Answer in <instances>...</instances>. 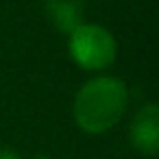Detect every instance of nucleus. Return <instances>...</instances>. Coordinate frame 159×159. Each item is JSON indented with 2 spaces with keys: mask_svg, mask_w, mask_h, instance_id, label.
Listing matches in <instances>:
<instances>
[{
  "mask_svg": "<svg viewBox=\"0 0 159 159\" xmlns=\"http://www.w3.org/2000/svg\"><path fill=\"white\" fill-rule=\"evenodd\" d=\"M68 55L76 68L102 74L118 59V42L107 26L83 22L68 35Z\"/></svg>",
  "mask_w": 159,
  "mask_h": 159,
  "instance_id": "obj_2",
  "label": "nucleus"
},
{
  "mask_svg": "<svg viewBox=\"0 0 159 159\" xmlns=\"http://www.w3.org/2000/svg\"><path fill=\"white\" fill-rule=\"evenodd\" d=\"M0 159H20V155L9 146H0Z\"/></svg>",
  "mask_w": 159,
  "mask_h": 159,
  "instance_id": "obj_5",
  "label": "nucleus"
},
{
  "mask_svg": "<svg viewBox=\"0 0 159 159\" xmlns=\"http://www.w3.org/2000/svg\"><path fill=\"white\" fill-rule=\"evenodd\" d=\"M129 139L144 157H155L159 152V107L155 102L148 100L135 111L129 124Z\"/></svg>",
  "mask_w": 159,
  "mask_h": 159,
  "instance_id": "obj_3",
  "label": "nucleus"
},
{
  "mask_svg": "<svg viewBox=\"0 0 159 159\" xmlns=\"http://www.w3.org/2000/svg\"><path fill=\"white\" fill-rule=\"evenodd\" d=\"M48 22L63 35H70L85 22V0H44Z\"/></svg>",
  "mask_w": 159,
  "mask_h": 159,
  "instance_id": "obj_4",
  "label": "nucleus"
},
{
  "mask_svg": "<svg viewBox=\"0 0 159 159\" xmlns=\"http://www.w3.org/2000/svg\"><path fill=\"white\" fill-rule=\"evenodd\" d=\"M129 102L131 92L122 79L96 74L76 89L72 100V118L83 133L102 135L122 122Z\"/></svg>",
  "mask_w": 159,
  "mask_h": 159,
  "instance_id": "obj_1",
  "label": "nucleus"
},
{
  "mask_svg": "<svg viewBox=\"0 0 159 159\" xmlns=\"http://www.w3.org/2000/svg\"><path fill=\"white\" fill-rule=\"evenodd\" d=\"M31 159H52L50 155H44V152H39V155H33Z\"/></svg>",
  "mask_w": 159,
  "mask_h": 159,
  "instance_id": "obj_6",
  "label": "nucleus"
}]
</instances>
